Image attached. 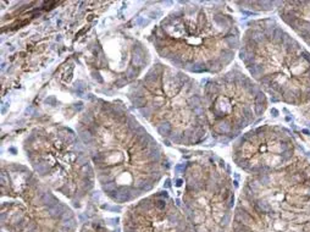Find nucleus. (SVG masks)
<instances>
[{"label": "nucleus", "instance_id": "obj_1", "mask_svg": "<svg viewBox=\"0 0 310 232\" xmlns=\"http://www.w3.org/2000/svg\"><path fill=\"white\" fill-rule=\"evenodd\" d=\"M77 133L99 183L114 200L150 191L167 169L158 142L120 102L95 99L79 116Z\"/></svg>", "mask_w": 310, "mask_h": 232}, {"label": "nucleus", "instance_id": "obj_3", "mask_svg": "<svg viewBox=\"0 0 310 232\" xmlns=\"http://www.w3.org/2000/svg\"><path fill=\"white\" fill-rule=\"evenodd\" d=\"M222 11L216 10L210 23L204 9L198 6L179 7L168 14L152 31L149 40L158 54L176 67L191 72H208L200 49L208 60L209 72H219L232 61L234 49L239 45L237 27L226 32L205 37L200 34L211 29Z\"/></svg>", "mask_w": 310, "mask_h": 232}, {"label": "nucleus", "instance_id": "obj_2", "mask_svg": "<svg viewBox=\"0 0 310 232\" xmlns=\"http://www.w3.org/2000/svg\"><path fill=\"white\" fill-rule=\"evenodd\" d=\"M133 108L160 136L176 144L200 142L208 125L204 99L187 75L156 63L129 87Z\"/></svg>", "mask_w": 310, "mask_h": 232}, {"label": "nucleus", "instance_id": "obj_4", "mask_svg": "<svg viewBox=\"0 0 310 232\" xmlns=\"http://www.w3.org/2000/svg\"><path fill=\"white\" fill-rule=\"evenodd\" d=\"M37 176L68 198H82L94 185L95 171L78 135L61 125L34 127L23 140Z\"/></svg>", "mask_w": 310, "mask_h": 232}]
</instances>
